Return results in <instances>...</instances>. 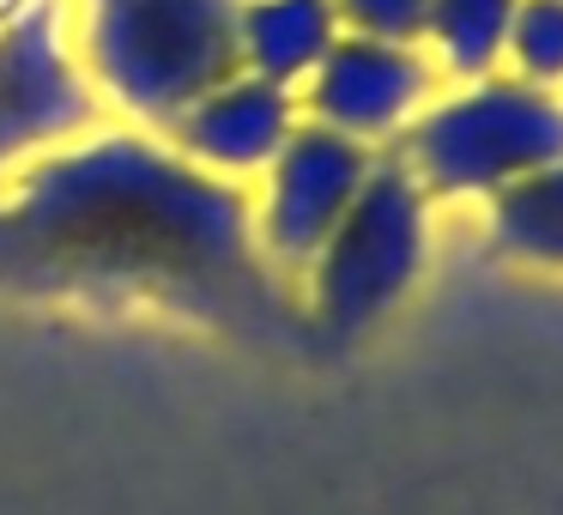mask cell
Instances as JSON below:
<instances>
[{
	"label": "cell",
	"mask_w": 563,
	"mask_h": 515,
	"mask_svg": "<svg viewBox=\"0 0 563 515\" xmlns=\"http://www.w3.org/2000/svg\"><path fill=\"white\" fill-rule=\"evenodd\" d=\"M394 158L430 200H497L503 188L563 164V91L490 74L430 98Z\"/></svg>",
	"instance_id": "cell-3"
},
{
	"label": "cell",
	"mask_w": 563,
	"mask_h": 515,
	"mask_svg": "<svg viewBox=\"0 0 563 515\" xmlns=\"http://www.w3.org/2000/svg\"><path fill=\"white\" fill-rule=\"evenodd\" d=\"M437 67L418 43H376V37H340L328 62L297 86L303 122L333 128L357 146L382 152L400 146V134L430 110L437 98Z\"/></svg>",
	"instance_id": "cell-7"
},
{
	"label": "cell",
	"mask_w": 563,
	"mask_h": 515,
	"mask_svg": "<svg viewBox=\"0 0 563 515\" xmlns=\"http://www.w3.org/2000/svg\"><path fill=\"white\" fill-rule=\"evenodd\" d=\"M376 158L382 152L303 122L273 158V171L261 176V195L249 200L255 207V249L279 273H303L321 255V243L340 231L352 200L364 195Z\"/></svg>",
	"instance_id": "cell-6"
},
{
	"label": "cell",
	"mask_w": 563,
	"mask_h": 515,
	"mask_svg": "<svg viewBox=\"0 0 563 515\" xmlns=\"http://www.w3.org/2000/svg\"><path fill=\"white\" fill-rule=\"evenodd\" d=\"M509 19L515 0H430L424 13V43L430 67L461 86L503 74V50H509Z\"/></svg>",
	"instance_id": "cell-10"
},
{
	"label": "cell",
	"mask_w": 563,
	"mask_h": 515,
	"mask_svg": "<svg viewBox=\"0 0 563 515\" xmlns=\"http://www.w3.org/2000/svg\"><path fill=\"white\" fill-rule=\"evenodd\" d=\"M430 255V195L400 158H376L364 195L340 219V231L309 261V316L328 340H357L388 321L418 285Z\"/></svg>",
	"instance_id": "cell-4"
},
{
	"label": "cell",
	"mask_w": 563,
	"mask_h": 515,
	"mask_svg": "<svg viewBox=\"0 0 563 515\" xmlns=\"http://www.w3.org/2000/svg\"><path fill=\"white\" fill-rule=\"evenodd\" d=\"M490 243L533 267H563V164L490 200Z\"/></svg>",
	"instance_id": "cell-11"
},
{
	"label": "cell",
	"mask_w": 563,
	"mask_h": 515,
	"mask_svg": "<svg viewBox=\"0 0 563 515\" xmlns=\"http://www.w3.org/2000/svg\"><path fill=\"white\" fill-rule=\"evenodd\" d=\"M31 7H37V0H0V31L13 25L19 13H31Z\"/></svg>",
	"instance_id": "cell-14"
},
{
	"label": "cell",
	"mask_w": 563,
	"mask_h": 515,
	"mask_svg": "<svg viewBox=\"0 0 563 515\" xmlns=\"http://www.w3.org/2000/svg\"><path fill=\"white\" fill-rule=\"evenodd\" d=\"M7 224L55 255L128 273L243 280L255 267V207L236 183L183 164L146 134H98L25 164Z\"/></svg>",
	"instance_id": "cell-1"
},
{
	"label": "cell",
	"mask_w": 563,
	"mask_h": 515,
	"mask_svg": "<svg viewBox=\"0 0 563 515\" xmlns=\"http://www.w3.org/2000/svg\"><path fill=\"white\" fill-rule=\"evenodd\" d=\"M297 128H303L297 91L273 86V79H255V74H231L212 91H200L164 134H170V152L183 164L243 188L273 171V158L285 152V140Z\"/></svg>",
	"instance_id": "cell-8"
},
{
	"label": "cell",
	"mask_w": 563,
	"mask_h": 515,
	"mask_svg": "<svg viewBox=\"0 0 563 515\" xmlns=\"http://www.w3.org/2000/svg\"><path fill=\"white\" fill-rule=\"evenodd\" d=\"M345 37H376V43H424L430 0H333Z\"/></svg>",
	"instance_id": "cell-13"
},
{
	"label": "cell",
	"mask_w": 563,
	"mask_h": 515,
	"mask_svg": "<svg viewBox=\"0 0 563 515\" xmlns=\"http://www.w3.org/2000/svg\"><path fill=\"white\" fill-rule=\"evenodd\" d=\"M503 74L563 91V0H515Z\"/></svg>",
	"instance_id": "cell-12"
},
{
	"label": "cell",
	"mask_w": 563,
	"mask_h": 515,
	"mask_svg": "<svg viewBox=\"0 0 563 515\" xmlns=\"http://www.w3.org/2000/svg\"><path fill=\"white\" fill-rule=\"evenodd\" d=\"M74 50L103 103L140 128H170L236 74V0H79Z\"/></svg>",
	"instance_id": "cell-2"
},
{
	"label": "cell",
	"mask_w": 563,
	"mask_h": 515,
	"mask_svg": "<svg viewBox=\"0 0 563 515\" xmlns=\"http://www.w3.org/2000/svg\"><path fill=\"white\" fill-rule=\"evenodd\" d=\"M333 0H236V74L297 91L340 43Z\"/></svg>",
	"instance_id": "cell-9"
},
{
	"label": "cell",
	"mask_w": 563,
	"mask_h": 515,
	"mask_svg": "<svg viewBox=\"0 0 563 515\" xmlns=\"http://www.w3.org/2000/svg\"><path fill=\"white\" fill-rule=\"evenodd\" d=\"M98 116L67 0H37L0 31V164L62 146Z\"/></svg>",
	"instance_id": "cell-5"
}]
</instances>
